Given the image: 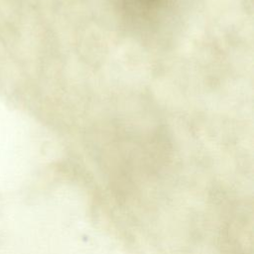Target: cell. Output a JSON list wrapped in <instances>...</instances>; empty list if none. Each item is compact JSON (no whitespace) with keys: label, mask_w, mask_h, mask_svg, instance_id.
Wrapping results in <instances>:
<instances>
[{"label":"cell","mask_w":254,"mask_h":254,"mask_svg":"<svg viewBox=\"0 0 254 254\" xmlns=\"http://www.w3.org/2000/svg\"><path fill=\"white\" fill-rule=\"evenodd\" d=\"M125 19L139 28H151L165 16L171 0H117Z\"/></svg>","instance_id":"1"}]
</instances>
